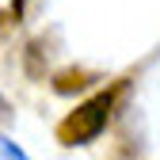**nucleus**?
I'll return each instance as SVG.
<instances>
[{"mask_svg":"<svg viewBox=\"0 0 160 160\" xmlns=\"http://www.w3.org/2000/svg\"><path fill=\"white\" fill-rule=\"evenodd\" d=\"M114 107V92H99L95 99H88V103H80L61 126H57V137H61L65 145H88L92 137L103 133L107 126V114Z\"/></svg>","mask_w":160,"mask_h":160,"instance_id":"1","label":"nucleus"},{"mask_svg":"<svg viewBox=\"0 0 160 160\" xmlns=\"http://www.w3.org/2000/svg\"><path fill=\"white\" fill-rule=\"evenodd\" d=\"M88 84H95V76L92 72H65V76H57V92H61V95H69L72 88H88Z\"/></svg>","mask_w":160,"mask_h":160,"instance_id":"2","label":"nucleus"},{"mask_svg":"<svg viewBox=\"0 0 160 160\" xmlns=\"http://www.w3.org/2000/svg\"><path fill=\"white\" fill-rule=\"evenodd\" d=\"M0 160H27V152L19 149L15 141H8V137H0Z\"/></svg>","mask_w":160,"mask_h":160,"instance_id":"3","label":"nucleus"},{"mask_svg":"<svg viewBox=\"0 0 160 160\" xmlns=\"http://www.w3.org/2000/svg\"><path fill=\"white\" fill-rule=\"evenodd\" d=\"M12 122V107H8V99L0 95V126H8Z\"/></svg>","mask_w":160,"mask_h":160,"instance_id":"4","label":"nucleus"}]
</instances>
